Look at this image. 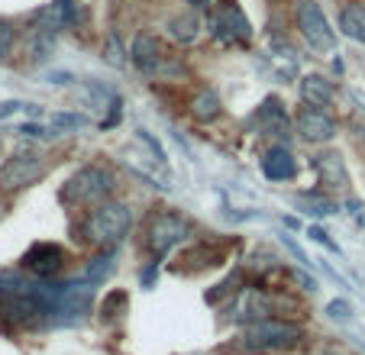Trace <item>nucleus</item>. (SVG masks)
<instances>
[{
    "label": "nucleus",
    "instance_id": "25",
    "mask_svg": "<svg viewBox=\"0 0 365 355\" xmlns=\"http://www.w3.org/2000/svg\"><path fill=\"white\" fill-rule=\"evenodd\" d=\"M282 242H284V246H288V249H291V252H294V259H297V262H307V255H304V252H301V246H294V242H291V240H288V236H282Z\"/></svg>",
    "mask_w": 365,
    "mask_h": 355
},
{
    "label": "nucleus",
    "instance_id": "19",
    "mask_svg": "<svg viewBox=\"0 0 365 355\" xmlns=\"http://www.w3.org/2000/svg\"><path fill=\"white\" fill-rule=\"evenodd\" d=\"M88 126V116L81 113H56L52 116V130H81Z\"/></svg>",
    "mask_w": 365,
    "mask_h": 355
},
{
    "label": "nucleus",
    "instance_id": "6",
    "mask_svg": "<svg viewBox=\"0 0 365 355\" xmlns=\"http://www.w3.org/2000/svg\"><path fill=\"white\" fill-rule=\"evenodd\" d=\"M39 175H42V158L36 152H16L0 168V187L4 191H20V187L33 185Z\"/></svg>",
    "mask_w": 365,
    "mask_h": 355
},
{
    "label": "nucleus",
    "instance_id": "26",
    "mask_svg": "<svg viewBox=\"0 0 365 355\" xmlns=\"http://www.w3.org/2000/svg\"><path fill=\"white\" fill-rule=\"evenodd\" d=\"M20 133H23V136H46V133H42L36 123H23V126H20Z\"/></svg>",
    "mask_w": 365,
    "mask_h": 355
},
{
    "label": "nucleus",
    "instance_id": "4",
    "mask_svg": "<svg viewBox=\"0 0 365 355\" xmlns=\"http://www.w3.org/2000/svg\"><path fill=\"white\" fill-rule=\"evenodd\" d=\"M294 20H297V29H301V36L307 39L310 48H317V52H330L333 46H336V36H333L330 23H327L324 10H320V4H314V0H301L294 10Z\"/></svg>",
    "mask_w": 365,
    "mask_h": 355
},
{
    "label": "nucleus",
    "instance_id": "24",
    "mask_svg": "<svg viewBox=\"0 0 365 355\" xmlns=\"http://www.w3.org/2000/svg\"><path fill=\"white\" fill-rule=\"evenodd\" d=\"M310 236H314V240H317V242H324L327 249H336L330 240H327V232H324V230H317V226H310Z\"/></svg>",
    "mask_w": 365,
    "mask_h": 355
},
{
    "label": "nucleus",
    "instance_id": "10",
    "mask_svg": "<svg viewBox=\"0 0 365 355\" xmlns=\"http://www.w3.org/2000/svg\"><path fill=\"white\" fill-rule=\"evenodd\" d=\"M214 33L223 36V39H230V42L233 39L246 42L249 36H252V29H249V20L242 16V10L236 7V4H230L220 16H214Z\"/></svg>",
    "mask_w": 365,
    "mask_h": 355
},
{
    "label": "nucleus",
    "instance_id": "21",
    "mask_svg": "<svg viewBox=\"0 0 365 355\" xmlns=\"http://www.w3.org/2000/svg\"><path fill=\"white\" fill-rule=\"evenodd\" d=\"M107 62H110L113 68H123V52H120L117 36H110V39H107Z\"/></svg>",
    "mask_w": 365,
    "mask_h": 355
},
{
    "label": "nucleus",
    "instance_id": "20",
    "mask_svg": "<svg viewBox=\"0 0 365 355\" xmlns=\"http://www.w3.org/2000/svg\"><path fill=\"white\" fill-rule=\"evenodd\" d=\"M14 42H16V29L7 20H0V62L14 52Z\"/></svg>",
    "mask_w": 365,
    "mask_h": 355
},
{
    "label": "nucleus",
    "instance_id": "27",
    "mask_svg": "<svg viewBox=\"0 0 365 355\" xmlns=\"http://www.w3.org/2000/svg\"><path fill=\"white\" fill-rule=\"evenodd\" d=\"M294 278L301 281V284L307 287V291H314V287H317V281H314V278H307V274H304V272H294Z\"/></svg>",
    "mask_w": 365,
    "mask_h": 355
},
{
    "label": "nucleus",
    "instance_id": "12",
    "mask_svg": "<svg viewBox=\"0 0 365 355\" xmlns=\"http://www.w3.org/2000/svg\"><path fill=\"white\" fill-rule=\"evenodd\" d=\"M314 168H317V175H320L324 185H330V187L349 185V175H346V168H343V158L333 155V152H324V155L314 158Z\"/></svg>",
    "mask_w": 365,
    "mask_h": 355
},
{
    "label": "nucleus",
    "instance_id": "16",
    "mask_svg": "<svg viewBox=\"0 0 365 355\" xmlns=\"http://www.w3.org/2000/svg\"><path fill=\"white\" fill-rule=\"evenodd\" d=\"M197 29H200V23H197V16H191V14L168 20V36H172L175 42H185V46L197 39Z\"/></svg>",
    "mask_w": 365,
    "mask_h": 355
},
{
    "label": "nucleus",
    "instance_id": "15",
    "mask_svg": "<svg viewBox=\"0 0 365 355\" xmlns=\"http://www.w3.org/2000/svg\"><path fill=\"white\" fill-rule=\"evenodd\" d=\"M191 113L197 116L200 123L217 120V116H220V97H217L214 91H200V94L191 101Z\"/></svg>",
    "mask_w": 365,
    "mask_h": 355
},
{
    "label": "nucleus",
    "instance_id": "14",
    "mask_svg": "<svg viewBox=\"0 0 365 355\" xmlns=\"http://www.w3.org/2000/svg\"><path fill=\"white\" fill-rule=\"evenodd\" d=\"M301 97L310 103V107H327V103L333 101V88L327 78L320 75H307L301 81Z\"/></svg>",
    "mask_w": 365,
    "mask_h": 355
},
{
    "label": "nucleus",
    "instance_id": "22",
    "mask_svg": "<svg viewBox=\"0 0 365 355\" xmlns=\"http://www.w3.org/2000/svg\"><path fill=\"white\" fill-rule=\"evenodd\" d=\"M123 304H126V294H123V291L110 294V297H107V301H103V314H107V317H117V314H120V307H123Z\"/></svg>",
    "mask_w": 365,
    "mask_h": 355
},
{
    "label": "nucleus",
    "instance_id": "8",
    "mask_svg": "<svg viewBox=\"0 0 365 355\" xmlns=\"http://www.w3.org/2000/svg\"><path fill=\"white\" fill-rule=\"evenodd\" d=\"M297 133H301L307 143H330L336 136V123H333L327 113H320L317 107H304L297 113Z\"/></svg>",
    "mask_w": 365,
    "mask_h": 355
},
{
    "label": "nucleus",
    "instance_id": "13",
    "mask_svg": "<svg viewBox=\"0 0 365 355\" xmlns=\"http://www.w3.org/2000/svg\"><path fill=\"white\" fill-rule=\"evenodd\" d=\"M339 29H343L346 39L365 46V4H346L343 14H339Z\"/></svg>",
    "mask_w": 365,
    "mask_h": 355
},
{
    "label": "nucleus",
    "instance_id": "1",
    "mask_svg": "<svg viewBox=\"0 0 365 355\" xmlns=\"http://www.w3.org/2000/svg\"><path fill=\"white\" fill-rule=\"evenodd\" d=\"M130 226H133L130 207L117 204V200H103V204H97L94 210H91L88 223H84V236L101 249H113L126 240Z\"/></svg>",
    "mask_w": 365,
    "mask_h": 355
},
{
    "label": "nucleus",
    "instance_id": "7",
    "mask_svg": "<svg viewBox=\"0 0 365 355\" xmlns=\"http://www.w3.org/2000/svg\"><path fill=\"white\" fill-rule=\"evenodd\" d=\"M23 265H26V272H33L36 278H52V274L62 272L65 252L56 242H36V246L23 255Z\"/></svg>",
    "mask_w": 365,
    "mask_h": 355
},
{
    "label": "nucleus",
    "instance_id": "18",
    "mask_svg": "<svg viewBox=\"0 0 365 355\" xmlns=\"http://www.w3.org/2000/svg\"><path fill=\"white\" fill-rule=\"evenodd\" d=\"M52 33H56V29H52V26H42V29H36V36H33V46H29V52H33V62H46L48 55H52Z\"/></svg>",
    "mask_w": 365,
    "mask_h": 355
},
{
    "label": "nucleus",
    "instance_id": "9",
    "mask_svg": "<svg viewBox=\"0 0 365 355\" xmlns=\"http://www.w3.org/2000/svg\"><path fill=\"white\" fill-rule=\"evenodd\" d=\"M262 175L269 178V181H291V178L297 175L294 155H291L284 145H275V149H269L262 155Z\"/></svg>",
    "mask_w": 365,
    "mask_h": 355
},
{
    "label": "nucleus",
    "instance_id": "28",
    "mask_svg": "<svg viewBox=\"0 0 365 355\" xmlns=\"http://www.w3.org/2000/svg\"><path fill=\"white\" fill-rule=\"evenodd\" d=\"M187 4H191V7H197V10H204L207 4H210V0H187Z\"/></svg>",
    "mask_w": 365,
    "mask_h": 355
},
{
    "label": "nucleus",
    "instance_id": "17",
    "mask_svg": "<svg viewBox=\"0 0 365 355\" xmlns=\"http://www.w3.org/2000/svg\"><path fill=\"white\" fill-rule=\"evenodd\" d=\"M113 272V252H103V255H97L94 262H91L88 268H84V281H91V284H101L107 274Z\"/></svg>",
    "mask_w": 365,
    "mask_h": 355
},
{
    "label": "nucleus",
    "instance_id": "23",
    "mask_svg": "<svg viewBox=\"0 0 365 355\" xmlns=\"http://www.w3.org/2000/svg\"><path fill=\"white\" fill-rule=\"evenodd\" d=\"M327 310H330V317H339V320H349V310H352V307H349L346 301H333Z\"/></svg>",
    "mask_w": 365,
    "mask_h": 355
},
{
    "label": "nucleus",
    "instance_id": "11",
    "mask_svg": "<svg viewBox=\"0 0 365 355\" xmlns=\"http://www.w3.org/2000/svg\"><path fill=\"white\" fill-rule=\"evenodd\" d=\"M130 58H133V65H136L139 71H145V75H152V71L159 68V42H155V36H149V33H139L136 39H133Z\"/></svg>",
    "mask_w": 365,
    "mask_h": 355
},
{
    "label": "nucleus",
    "instance_id": "3",
    "mask_svg": "<svg viewBox=\"0 0 365 355\" xmlns=\"http://www.w3.org/2000/svg\"><path fill=\"white\" fill-rule=\"evenodd\" d=\"M113 191V178L110 171L88 165V168H78L65 185V200L71 204H103V197Z\"/></svg>",
    "mask_w": 365,
    "mask_h": 355
},
{
    "label": "nucleus",
    "instance_id": "5",
    "mask_svg": "<svg viewBox=\"0 0 365 355\" xmlns=\"http://www.w3.org/2000/svg\"><path fill=\"white\" fill-rule=\"evenodd\" d=\"M187 236V223L178 213H155L149 220V249L155 255H168Z\"/></svg>",
    "mask_w": 365,
    "mask_h": 355
},
{
    "label": "nucleus",
    "instance_id": "2",
    "mask_svg": "<svg viewBox=\"0 0 365 355\" xmlns=\"http://www.w3.org/2000/svg\"><path fill=\"white\" fill-rule=\"evenodd\" d=\"M301 326L297 323H284V320H272V317H262L246 326L242 333V342L249 349H262V352H275V349H291L301 342Z\"/></svg>",
    "mask_w": 365,
    "mask_h": 355
}]
</instances>
